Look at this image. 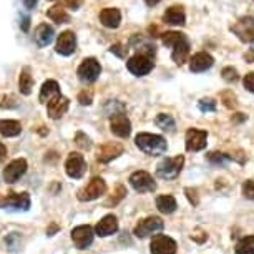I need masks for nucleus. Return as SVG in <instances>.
<instances>
[{"mask_svg":"<svg viewBox=\"0 0 254 254\" xmlns=\"http://www.w3.org/2000/svg\"><path fill=\"white\" fill-rule=\"evenodd\" d=\"M188 55H190V42L186 35L181 38V40L173 47V54H171V59L176 65H183L186 60H188Z\"/></svg>","mask_w":254,"mask_h":254,"instance_id":"obj_24","label":"nucleus"},{"mask_svg":"<svg viewBox=\"0 0 254 254\" xmlns=\"http://www.w3.org/2000/svg\"><path fill=\"white\" fill-rule=\"evenodd\" d=\"M57 54L68 57L71 54H75L76 50V35L71 30H66L59 35V40H57Z\"/></svg>","mask_w":254,"mask_h":254,"instance_id":"obj_13","label":"nucleus"},{"mask_svg":"<svg viewBox=\"0 0 254 254\" xmlns=\"http://www.w3.org/2000/svg\"><path fill=\"white\" fill-rule=\"evenodd\" d=\"M100 73H102V66H100L98 60L95 59H85L78 66V71H76L78 78L83 83H93L100 76Z\"/></svg>","mask_w":254,"mask_h":254,"instance_id":"obj_3","label":"nucleus"},{"mask_svg":"<svg viewBox=\"0 0 254 254\" xmlns=\"http://www.w3.org/2000/svg\"><path fill=\"white\" fill-rule=\"evenodd\" d=\"M243 85H244V88H246L248 92L254 93V71H251V73H248L246 76H244Z\"/></svg>","mask_w":254,"mask_h":254,"instance_id":"obj_41","label":"nucleus"},{"mask_svg":"<svg viewBox=\"0 0 254 254\" xmlns=\"http://www.w3.org/2000/svg\"><path fill=\"white\" fill-rule=\"evenodd\" d=\"M105 191H107V183H105V180L93 178L78 193V199L80 201H93V199L100 198L102 194H105Z\"/></svg>","mask_w":254,"mask_h":254,"instance_id":"obj_8","label":"nucleus"},{"mask_svg":"<svg viewBox=\"0 0 254 254\" xmlns=\"http://www.w3.org/2000/svg\"><path fill=\"white\" fill-rule=\"evenodd\" d=\"M145 2H146V5H148V7H155L156 3H160V2H161V0H145Z\"/></svg>","mask_w":254,"mask_h":254,"instance_id":"obj_51","label":"nucleus"},{"mask_svg":"<svg viewBox=\"0 0 254 254\" xmlns=\"http://www.w3.org/2000/svg\"><path fill=\"white\" fill-rule=\"evenodd\" d=\"M135 143L143 153L150 156H160L168 148L165 138L160 135H153V133H140L135 138Z\"/></svg>","mask_w":254,"mask_h":254,"instance_id":"obj_1","label":"nucleus"},{"mask_svg":"<svg viewBox=\"0 0 254 254\" xmlns=\"http://www.w3.org/2000/svg\"><path fill=\"white\" fill-rule=\"evenodd\" d=\"M183 37H185V33H180V32H166V33H161V42L166 47H171V49H173Z\"/></svg>","mask_w":254,"mask_h":254,"instance_id":"obj_32","label":"nucleus"},{"mask_svg":"<svg viewBox=\"0 0 254 254\" xmlns=\"http://www.w3.org/2000/svg\"><path fill=\"white\" fill-rule=\"evenodd\" d=\"M75 141H76V145H78L80 148H83V150H88V148L92 146V143H90V138L87 135H83V133H76Z\"/></svg>","mask_w":254,"mask_h":254,"instance_id":"obj_39","label":"nucleus"},{"mask_svg":"<svg viewBox=\"0 0 254 254\" xmlns=\"http://www.w3.org/2000/svg\"><path fill=\"white\" fill-rule=\"evenodd\" d=\"M191 239H194V241H198V243H204L206 239H208V234L198 229V231H196L194 234H191Z\"/></svg>","mask_w":254,"mask_h":254,"instance_id":"obj_46","label":"nucleus"},{"mask_svg":"<svg viewBox=\"0 0 254 254\" xmlns=\"http://www.w3.org/2000/svg\"><path fill=\"white\" fill-rule=\"evenodd\" d=\"M20 131H22V127L15 120H0V135L2 136L12 138V136L20 135Z\"/></svg>","mask_w":254,"mask_h":254,"instance_id":"obj_26","label":"nucleus"},{"mask_svg":"<svg viewBox=\"0 0 254 254\" xmlns=\"http://www.w3.org/2000/svg\"><path fill=\"white\" fill-rule=\"evenodd\" d=\"M153 66H155V64H153L151 59H148V57L138 54V55H133L130 60L127 62V68L130 73H133L135 76H143L146 73H150V71L153 70Z\"/></svg>","mask_w":254,"mask_h":254,"instance_id":"obj_5","label":"nucleus"},{"mask_svg":"<svg viewBox=\"0 0 254 254\" xmlns=\"http://www.w3.org/2000/svg\"><path fill=\"white\" fill-rule=\"evenodd\" d=\"M115 196H112V198H110L108 201H107V206H115L117 203H120V201H122L123 198H125V194H127V190L123 188V186H118L117 188V191H115L113 193Z\"/></svg>","mask_w":254,"mask_h":254,"instance_id":"obj_37","label":"nucleus"},{"mask_svg":"<svg viewBox=\"0 0 254 254\" xmlns=\"http://www.w3.org/2000/svg\"><path fill=\"white\" fill-rule=\"evenodd\" d=\"M243 194H244V198L254 199V181L253 180H246L243 183Z\"/></svg>","mask_w":254,"mask_h":254,"instance_id":"obj_38","label":"nucleus"},{"mask_svg":"<svg viewBox=\"0 0 254 254\" xmlns=\"http://www.w3.org/2000/svg\"><path fill=\"white\" fill-rule=\"evenodd\" d=\"M198 108L201 112L208 113V112H216V102L213 98H203L198 102Z\"/></svg>","mask_w":254,"mask_h":254,"instance_id":"obj_33","label":"nucleus"},{"mask_svg":"<svg viewBox=\"0 0 254 254\" xmlns=\"http://www.w3.org/2000/svg\"><path fill=\"white\" fill-rule=\"evenodd\" d=\"M231 32L244 44H253L254 42V20L253 18H239V20L231 25Z\"/></svg>","mask_w":254,"mask_h":254,"instance_id":"obj_4","label":"nucleus"},{"mask_svg":"<svg viewBox=\"0 0 254 254\" xmlns=\"http://www.w3.org/2000/svg\"><path fill=\"white\" fill-rule=\"evenodd\" d=\"M223 78L226 80L228 83H234V81L239 80L238 70L233 68V66H226V68H223Z\"/></svg>","mask_w":254,"mask_h":254,"instance_id":"obj_34","label":"nucleus"},{"mask_svg":"<svg viewBox=\"0 0 254 254\" xmlns=\"http://www.w3.org/2000/svg\"><path fill=\"white\" fill-rule=\"evenodd\" d=\"M208 160L214 165H224V163L229 161V156L224 155V153H218V151H213L208 155Z\"/></svg>","mask_w":254,"mask_h":254,"instance_id":"obj_35","label":"nucleus"},{"mask_svg":"<svg viewBox=\"0 0 254 254\" xmlns=\"http://www.w3.org/2000/svg\"><path fill=\"white\" fill-rule=\"evenodd\" d=\"M176 241L165 234H158L151 241V254H176Z\"/></svg>","mask_w":254,"mask_h":254,"instance_id":"obj_11","label":"nucleus"},{"mask_svg":"<svg viewBox=\"0 0 254 254\" xmlns=\"http://www.w3.org/2000/svg\"><path fill=\"white\" fill-rule=\"evenodd\" d=\"M223 102L228 108H234L236 107V97H234L233 92H224L223 93Z\"/></svg>","mask_w":254,"mask_h":254,"instance_id":"obj_40","label":"nucleus"},{"mask_svg":"<svg viewBox=\"0 0 254 254\" xmlns=\"http://www.w3.org/2000/svg\"><path fill=\"white\" fill-rule=\"evenodd\" d=\"M37 2H38V0H23V3H25L27 8H33L37 5Z\"/></svg>","mask_w":254,"mask_h":254,"instance_id":"obj_48","label":"nucleus"},{"mask_svg":"<svg viewBox=\"0 0 254 254\" xmlns=\"http://www.w3.org/2000/svg\"><path fill=\"white\" fill-rule=\"evenodd\" d=\"M47 17H49L50 20H54L55 23H66V22H70V15L65 12V8L60 7V5H54L52 8H49V12H47Z\"/></svg>","mask_w":254,"mask_h":254,"instance_id":"obj_28","label":"nucleus"},{"mask_svg":"<svg viewBox=\"0 0 254 254\" xmlns=\"http://www.w3.org/2000/svg\"><path fill=\"white\" fill-rule=\"evenodd\" d=\"M130 185L138 193H151V191L156 190L155 180L146 171H136V173H133L130 176Z\"/></svg>","mask_w":254,"mask_h":254,"instance_id":"obj_7","label":"nucleus"},{"mask_svg":"<svg viewBox=\"0 0 254 254\" xmlns=\"http://www.w3.org/2000/svg\"><path fill=\"white\" fill-rule=\"evenodd\" d=\"M123 153V146L120 143H107L98 150L97 160L100 163H110L112 160H115L117 156H120Z\"/></svg>","mask_w":254,"mask_h":254,"instance_id":"obj_19","label":"nucleus"},{"mask_svg":"<svg viewBox=\"0 0 254 254\" xmlns=\"http://www.w3.org/2000/svg\"><path fill=\"white\" fill-rule=\"evenodd\" d=\"M60 95V87L55 80H47L40 88V102L42 103H49L50 100H54L55 97Z\"/></svg>","mask_w":254,"mask_h":254,"instance_id":"obj_25","label":"nucleus"},{"mask_svg":"<svg viewBox=\"0 0 254 254\" xmlns=\"http://www.w3.org/2000/svg\"><path fill=\"white\" fill-rule=\"evenodd\" d=\"M93 229L90 226H76L71 231V241L78 249H87L93 243Z\"/></svg>","mask_w":254,"mask_h":254,"instance_id":"obj_15","label":"nucleus"},{"mask_svg":"<svg viewBox=\"0 0 254 254\" xmlns=\"http://www.w3.org/2000/svg\"><path fill=\"white\" fill-rule=\"evenodd\" d=\"M54 28H52L49 23H40L37 28H35V33H33V38H35L37 45L38 47H47L52 44L54 40Z\"/></svg>","mask_w":254,"mask_h":254,"instance_id":"obj_23","label":"nucleus"},{"mask_svg":"<svg viewBox=\"0 0 254 254\" xmlns=\"http://www.w3.org/2000/svg\"><path fill=\"white\" fill-rule=\"evenodd\" d=\"M68 107H70L68 98H65V97H62V95H59V97H55L54 100H50V102L47 103V112H49L50 118L59 120V118H62L66 113Z\"/></svg>","mask_w":254,"mask_h":254,"instance_id":"obj_17","label":"nucleus"},{"mask_svg":"<svg viewBox=\"0 0 254 254\" xmlns=\"http://www.w3.org/2000/svg\"><path fill=\"white\" fill-rule=\"evenodd\" d=\"M185 165V156L178 155L175 158H166L156 168V175L163 180H175L181 173Z\"/></svg>","mask_w":254,"mask_h":254,"instance_id":"obj_2","label":"nucleus"},{"mask_svg":"<svg viewBox=\"0 0 254 254\" xmlns=\"http://www.w3.org/2000/svg\"><path fill=\"white\" fill-rule=\"evenodd\" d=\"M156 208L160 209L163 214H171L176 211L178 204H176V199L173 198V196L163 194V196H158L156 198Z\"/></svg>","mask_w":254,"mask_h":254,"instance_id":"obj_27","label":"nucleus"},{"mask_svg":"<svg viewBox=\"0 0 254 254\" xmlns=\"http://www.w3.org/2000/svg\"><path fill=\"white\" fill-rule=\"evenodd\" d=\"M5 155H7V148H5V145H2V143H0V161L5 158Z\"/></svg>","mask_w":254,"mask_h":254,"instance_id":"obj_49","label":"nucleus"},{"mask_svg":"<svg viewBox=\"0 0 254 254\" xmlns=\"http://www.w3.org/2000/svg\"><path fill=\"white\" fill-rule=\"evenodd\" d=\"M57 229H59V226H57V224H52L50 229L47 231V234H49V236H54V233L57 231Z\"/></svg>","mask_w":254,"mask_h":254,"instance_id":"obj_50","label":"nucleus"},{"mask_svg":"<svg viewBox=\"0 0 254 254\" xmlns=\"http://www.w3.org/2000/svg\"><path fill=\"white\" fill-rule=\"evenodd\" d=\"M185 193H186V196H188V199H190V203L191 204H198V196H196V194H198V191H196V190H191V188H186L185 190Z\"/></svg>","mask_w":254,"mask_h":254,"instance_id":"obj_43","label":"nucleus"},{"mask_svg":"<svg viewBox=\"0 0 254 254\" xmlns=\"http://www.w3.org/2000/svg\"><path fill=\"white\" fill-rule=\"evenodd\" d=\"M163 20L170 25H176V27H181L186 23V13H185V8L180 7V5H173L170 7L168 10L165 12L163 15Z\"/></svg>","mask_w":254,"mask_h":254,"instance_id":"obj_22","label":"nucleus"},{"mask_svg":"<svg viewBox=\"0 0 254 254\" xmlns=\"http://www.w3.org/2000/svg\"><path fill=\"white\" fill-rule=\"evenodd\" d=\"M156 125L161 128V130H165V131H175V127H176V123H175V120L171 115H166V113H160L156 117Z\"/></svg>","mask_w":254,"mask_h":254,"instance_id":"obj_30","label":"nucleus"},{"mask_svg":"<svg viewBox=\"0 0 254 254\" xmlns=\"http://www.w3.org/2000/svg\"><path fill=\"white\" fill-rule=\"evenodd\" d=\"M18 88L23 95H30L32 93V88H33V78L32 75L28 73L27 68L22 70L20 76H18Z\"/></svg>","mask_w":254,"mask_h":254,"instance_id":"obj_29","label":"nucleus"},{"mask_svg":"<svg viewBox=\"0 0 254 254\" xmlns=\"http://www.w3.org/2000/svg\"><path fill=\"white\" fill-rule=\"evenodd\" d=\"M208 140V133L203 130H196V128H190L186 131V150L188 151H201L206 148V141Z\"/></svg>","mask_w":254,"mask_h":254,"instance_id":"obj_12","label":"nucleus"},{"mask_svg":"<svg viewBox=\"0 0 254 254\" xmlns=\"http://www.w3.org/2000/svg\"><path fill=\"white\" fill-rule=\"evenodd\" d=\"M100 22L107 28H118L120 22H122V13H120L118 8H113V7L103 8V10L100 12Z\"/></svg>","mask_w":254,"mask_h":254,"instance_id":"obj_20","label":"nucleus"},{"mask_svg":"<svg viewBox=\"0 0 254 254\" xmlns=\"http://www.w3.org/2000/svg\"><path fill=\"white\" fill-rule=\"evenodd\" d=\"M64 3L71 10H78L81 7V3H83V0H64Z\"/></svg>","mask_w":254,"mask_h":254,"instance_id":"obj_45","label":"nucleus"},{"mask_svg":"<svg viewBox=\"0 0 254 254\" xmlns=\"http://www.w3.org/2000/svg\"><path fill=\"white\" fill-rule=\"evenodd\" d=\"M110 130H112L113 135H117L120 138H128L131 133V123L125 115L118 113V115H113L110 118Z\"/></svg>","mask_w":254,"mask_h":254,"instance_id":"obj_14","label":"nucleus"},{"mask_svg":"<svg viewBox=\"0 0 254 254\" xmlns=\"http://www.w3.org/2000/svg\"><path fill=\"white\" fill-rule=\"evenodd\" d=\"M161 229H163L161 219L156 218V216H150L146 219H141V221L136 224L133 234H135L136 238H146V236H151V234H155L158 231H161Z\"/></svg>","mask_w":254,"mask_h":254,"instance_id":"obj_9","label":"nucleus"},{"mask_svg":"<svg viewBox=\"0 0 254 254\" xmlns=\"http://www.w3.org/2000/svg\"><path fill=\"white\" fill-rule=\"evenodd\" d=\"M236 254H254V236H246L236 244Z\"/></svg>","mask_w":254,"mask_h":254,"instance_id":"obj_31","label":"nucleus"},{"mask_svg":"<svg viewBox=\"0 0 254 254\" xmlns=\"http://www.w3.org/2000/svg\"><path fill=\"white\" fill-rule=\"evenodd\" d=\"M28 23H30V18H28L27 15L22 17V30L23 32H28Z\"/></svg>","mask_w":254,"mask_h":254,"instance_id":"obj_47","label":"nucleus"},{"mask_svg":"<svg viewBox=\"0 0 254 254\" xmlns=\"http://www.w3.org/2000/svg\"><path fill=\"white\" fill-rule=\"evenodd\" d=\"M5 244L8 246V249H10V251H17L18 246H20V236H18L17 233L8 234V236L5 238Z\"/></svg>","mask_w":254,"mask_h":254,"instance_id":"obj_36","label":"nucleus"},{"mask_svg":"<svg viewBox=\"0 0 254 254\" xmlns=\"http://www.w3.org/2000/svg\"><path fill=\"white\" fill-rule=\"evenodd\" d=\"M92 98H93V93L90 92V90H88V92H87V90H83V92L78 95V102L81 105H90V103H92Z\"/></svg>","mask_w":254,"mask_h":254,"instance_id":"obj_42","label":"nucleus"},{"mask_svg":"<svg viewBox=\"0 0 254 254\" xmlns=\"http://www.w3.org/2000/svg\"><path fill=\"white\" fill-rule=\"evenodd\" d=\"M127 50L128 49H123L122 45H113L112 49H110V52H112V54H115V55H118L120 59H125V57H127Z\"/></svg>","mask_w":254,"mask_h":254,"instance_id":"obj_44","label":"nucleus"},{"mask_svg":"<svg viewBox=\"0 0 254 254\" xmlns=\"http://www.w3.org/2000/svg\"><path fill=\"white\" fill-rule=\"evenodd\" d=\"M27 171V161L20 158V160H13L12 163H8L7 168L3 170V180L7 183H15L18 178H22Z\"/></svg>","mask_w":254,"mask_h":254,"instance_id":"obj_16","label":"nucleus"},{"mask_svg":"<svg viewBox=\"0 0 254 254\" xmlns=\"http://www.w3.org/2000/svg\"><path fill=\"white\" fill-rule=\"evenodd\" d=\"M65 171L70 178L80 180L85 175V171H87V163H85L83 155H80V153H70L68 160L65 163Z\"/></svg>","mask_w":254,"mask_h":254,"instance_id":"obj_6","label":"nucleus"},{"mask_svg":"<svg viewBox=\"0 0 254 254\" xmlns=\"http://www.w3.org/2000/svg\"><path fill=\"white\" fill-rule=\"evenodd\" d=\"M214 64V59L211 57L209 54H206V52H199V54H196L191 57L190 60V70L194 71V73H201V71H206L209 70L211 66Z\"/></svg>","mask_w":254,"mask_h":254,"instance_id":"obj_18","label":"nucleus"},{"mask_svg":"<svg viewBox=\"0 0 254 254\" xmlns=\"http://www.w3.org/2000/svg\"><path fill=\"white\" fill-rule=\"evenodd\" d=\"M2 206L10 211H28L30 196L28 193H10L7 198H2Z\"/></svg>","mask_w":254,"mask_h":254,"instance_id":"obj_10","label":"nucleus"},{"mask_svg":"<svg viewBox=\"0 0 254 254\" xmlns=\"http://www.w3.org/2000/svg\"><path fill=\"white\" fill-rule=\"evenodd\" d=\"M118 231V219L113 216V214H108V216H105L102 221H100L97 226H95V233L98 234V236H110V234H115Z\"/></svg>","mask_w":254,"mask_h":254,"instance_id":"obj_21","label":"nucleus"}]
</instances>
